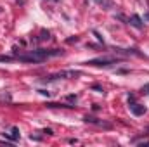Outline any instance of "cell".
Listing matches in <instances>:
<instances>
[{"mask_svg": "<svg viewBox=\"0 0 149 147\" xmlns=\"http://www.w3.org/2000/svg\"><path fill=\"white\" fill-rule=\"evenodd\" d=\"M123 59H120V57H97V59H90L87 64H90V66H113V64H118V62H121Z\"/></svg>", "mask_w": 149, "mask_h": 147, "instance_id": "obj_1", "label": "cell"}, {"mask_svg": "<svg viewBox=\"0 0 149 147\" xmlns=\"http://www.w3.org/2000/svg\"><path fill=\"white\" fill-rule=\"evenodd\" d=\"M76 76H80V71H61V73L56 74H49L43 80L45 81H54V80H59V78H76Z\"/></svg>", "mask_w": 149, "mask_h": 147, "instance_id": "obj_2", "label": "cell"}, {"mask_svg": "<svg viewBox=\"0 0 149 147\" xmlns=\"http://www.w3.org/2000/svg\"><path fill=\"white\" fill-rule=\"evenodd\" d=\"M128 107H130V111H132L135 116H142V114L146 112V107H144L142 104H137V102H130Z\"/></svg>", "mask_w": 149, "mask_h": 147, "instance_id": "obj_3", "label": "cell"}, {"mask_svg": "<svg viewBox=\"0 0 149 147\" xmlns=\"http://www.w3.org/2000/svg\"><path fill=\"white\" fill-rule=\"evenodd\" d=\"M85 123H92V125L102 126V128H111V125H108V123H104V121H99V119L94 118V116H85Z\"/></svg>", "mask_w": 149, "mask_h": 147, "instance_id": "obj_4", "label": "cell"}, {"mask_svg": "<svg viewBox=\"0 0 149 147\" xmlns=\"http://www.w3.org/2000/svg\"><path fill=\"white\" fill-rule=\"evenodd\" d=\"M128 23L134 26V28H137V30H142L144 28V24H142V19L137 16V14H134V16H130V19H128Z\"/></svg>", "mask_w": 149, "mask_h": 147, "instance_id": "obj_5", "label": "cell"}, {"mask_svg": "<svg viewBox=\"0 0 149 147\" xmlns=\"http://www.w3.org/2000/svg\"><path fill=\"white\" fill-rule=\"evenodd\" d=\"M95 3H97V5H101V7H102V9H106V10H109V9L114 7V2H113V0H95Z\"/></svg>", "mask_w": 149, "mask_h": 147, "instance_id": "obj_6", "label": "cell"}, {"mask_svg": "<svg viewBox=\"0 0 149 147\" xmlns=\"http://www.w3.org/2000/svg\"><path fill=\"white\" fill-rule=\"evenodd\" d=\"M10 139H12V142H16L19 139V128L17 126H12L10 128Z\"/></svg>", "mask_w": 149, "mask_h": 147, "instance_id": "obj_7", "label": "cell"}, {"mask_svg": "<svg viewBox=\"0 0 149 147\" xmlns=\"http://www.w3.org/2000/svg\"><path fill=\"white\" fill-rule=\"evenodd\" d=\"M16 57H9V55H0V62H10V61H14Z\"/></svg>", "mask_w": 149, "mask_h": 147, "instance_id": "obj_8", "label": "cell"}, {"mask_svg": "<svg viewBox=\"0 0 149 147\" xmlns=\"http://www.w3.org/2000/svg\"><path fill=\"white\" fill-rule=\"evenodd\" d=\"M142 94H148L149 95V83H146V85L142 87Z\"/></svg>", "mask_w": 149, "mask_h": 147, "instance_id": "obj_9", "label": "cell"}, {"mask_svg": "<svg viewBox=\"0 0 149 147\" xmlns=\"http://www.w3.org/2000/svg\"><path fill=\"white\" fill-rule=\"evenodd\" d=\"M49 38V31H42V37H40V40H47Z\"/></svg>", "mask_w": 149, "mask_h": 147, "instance_id": "obj_10", "label": "cell"}, {"mask_svg": "<svg viewBox=\"0 0 149 147\" xmlns=\"http://www.w3.org/2000/svg\"><path fill=\"white\" fill-rule=\"evenodd\" d=\"M43 133H47V135H54V132H52L50 128H45V130H43Z\"/></svg>", "mask_w": 149, "mask_h": 147, "instance_id": "obj_11", "label": "cell"}, {"mask_svg": "<svg viewBox=\"0 0 149 147\" xmlns=\"http://www.w3.org/2000/svg\"><path fill=\"white\" fill-rule=\"evenodd\" d=\"M68 101H70V102H76V95H68Z\"/></svg>", "mask_w": 149, "mask_h": 147, "instance_id": "obj_12", "label": "cell"}, {"mask_svg": "<svg viewBox=\"0 0 149 147\" xmlns=\"http://www.w3.org/2000/svg\"><path fill=\"white\" fill-rule=\"evenodd\" d=\"M92 88H94V90H97V92H102V88H101V87H99V85H94V87H92Z\"/></svg>", "mask_w": 149, "mask_h": 147, "instance_id": "obj_13", "label": "cell"}, {"mask_svg": "<svg viewBox=\"0 0 149 147\" xmlns=\"http://www.w3.org/2000/svg\"><path fill=\"white\" fill-rule=\"evenodd\" d=\"M38 92H40L42 95H47V97H49V92H47V90H38Z\"/></svg>", "mask_w": 149, "mask_h": 147, "instance_id": "obj_14", "label": "cell"}, {"mask_svg": "<svg viewBox=\"0 0 149 147\" xmlns=\"http://www.w3.org/2000/svg\"><path fill=\"white\" fill-rule=\"evenodd\" d=\"M141 146H149V140H142V142H141Z\"/></svg>", "mask_w": 149, "mask_h": 147, "instance_id": "obj_15", "label": "cell"}, {"mask_svg": "<svg viewBox=\"0 0 149 147\" xmlns=\"http://www.w3.org/2000/svg\"><path fill=\"white\" fill-rule=\"evenodd\" d=\"M144 19H146V21H149V12H146V14H144Z\"/></svg>", "mask_w": 149, "mask_h": 147, "instance_id": "obj_16", "label": "cell"}, {"mask_svg": "<svg viewBox=\"0 0 149 147\" xmlns=\"http://www.w3.org/2000/svg\"><path fill=\"white\" fill-rule=\"evenodd\" d=\"M148 132H149V126H148Z\"/></svg>", "mask_w": 149, "mask_h": 147, "instance_id": "obj_17", "label": "cell"}]
</instances>
